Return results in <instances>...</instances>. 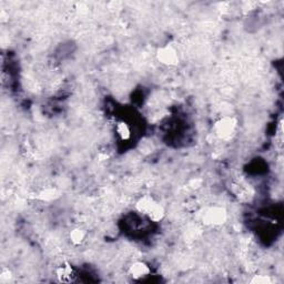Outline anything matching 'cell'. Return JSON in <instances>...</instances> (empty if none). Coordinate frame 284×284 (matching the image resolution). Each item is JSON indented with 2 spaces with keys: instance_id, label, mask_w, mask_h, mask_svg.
Wrapping results in <instances>:
<instances>
[{
  "instance_id": "6da1fadb",
  "label": "cell",
  "mask_w": 284,
  "mask_h": 284,
  "mask_svg": "<svg viewBox=\"0 0 284 284\" xmlns=\"http://www.w3.org/2000/svg\"><path fill=\"white\" fill-rule=\"evenodd\" d=\"M136 210L153 222L162 221L166 217V210L151 195H142L136 202Z\"/></svg>"
},
{
  "instance_id": "7a4b0ae2",
  "label": "cell",
  "mask_w": 284,
  "mask_h": 284,
  "mask_svg": "<svg viewBox=\"0 0 284 284\" xmlns=\"http://www.w3.org/2000/svg\"><path fill=\"white\" fill-rule=\"evenodd\" d=\"M237 121L234 117H223L214 125V133L221 140H230L237 130Z\"/></svg>"
},
{
  "instance_id": "3957f363",
  "label": "cell",
  "mask_w": 284,
  "mask_h": 284,
  "mask_svg": "<svg viewBox=\"0 0 284 284\" xmlns=\"http://www.w3.org/2000/svg\"><path fill=\"white\" fill-rule=\"evenodd\" d=\"M228 219L226 210L222 206H211L201 214V220L205 225L219 226L225 223Z\"/></svg>"
},
{
  "instance_id": "277c9868",
  "label": "cell",
  "mask_w": 284,
  "mask_h": 284,
  "mask_svg": "<svg viewBox=\"0 0 284 284\" xmlns=\"http://www.w3.org/2000/svg\"><path fill=\"white\" fill-rule=\"evenodd\" d=\"M157 58L160 61V63L168 67H174L179 63V55L178 51L170 45L161 47L157 51Z\"/></svg>"
},
{
  "instance_id": "5b68a950",
  "label": "cell",
  "mask_w": 284,
  "mask_h": 284,
  "mask_svg": "<svg viewBox=\"0 0 284 284\" xmlns=\"http://www.w3.org/2000/svg\"><path fill=\"white\" fill-rule=\"evenodd\" d=\"M129 274L133 280H143L151 274V268L145 262L136 261L129 268Z\"/></svg>"
},
{
  "instance_id": "8992f818",
  "label": "cell",
  "mask_w": 284,
  "mask_h": 284,
  "mask_svg": "<svg viewBox=\"0 0 284 284\" xmlns=\"http://www.w3.org/2000/svg\"><path fill=\"white\" fill-rule=\"evenodd\" d=\"M56 273L60 282H71L72 276H74V268L69 263H64L63 266L57 268Z\"/></svg>"
},
{
  "instance_id": "52a82bcc",
  "label": "cell",
  "mask_w": 284,
  "mask_h": 284,
  "mask_svg": "<svg viewBox=\"0 0 284 284\" xmlns=\"http://www.w3.org/2000/svg\"><path fill=\"white\" fill-rule=\"evenodd\" d=\"M69 239H70L72 244L80 245L84 242V240H86V232H84V230L82 229L76 228L69 233Z\"/></svg>"
},
{
  "instance_id": "ba28073f",
  "label": "cell",
  "mask_w": 284,
  "mask_h": 284,
  "mask_svg": "<svg viewBox=\"0 0 284 284\" xmlns=\"http://www.w3.org/2000/svg\"><path fill=\"white\" fill-rule=\"evenodd\" d=\"M117 134L120 137L121 140H129L131 137V130H130L129 126L126 122H119L116 128Z\"/></svg>"
},
{
  "instance_id": "9c48e42d",
  "label": "cell",
  "mask_w": 284,
  "mask_h": 284,
  "mask_svg": "<svg viewBox=\"0 0 284 284\" xmlns=\"http://www.w3.org/2000/svg\"><path fill=\"white\" fill-rule=\"evenodd\" d=\"M59 197V192L56 189H46L39 194V198L44 201H52Z\"/></svg>"
},
{
  "instance_id": "30bf717a",
  "label": "cell",
  "mask_w": 284,
  "mask_h": 284,
  "mask_svg": "<svg viewBox=\"0 0 284 284\" xmlns=\"http://www.w3.org/2000/svg\"><path fill=\"white\" fill-rule=\"evenodd\" d=\"M250 282L253 284H271L273 283V280L271 279L270 275H254Z\"/></svg>"
}]
</instances>
